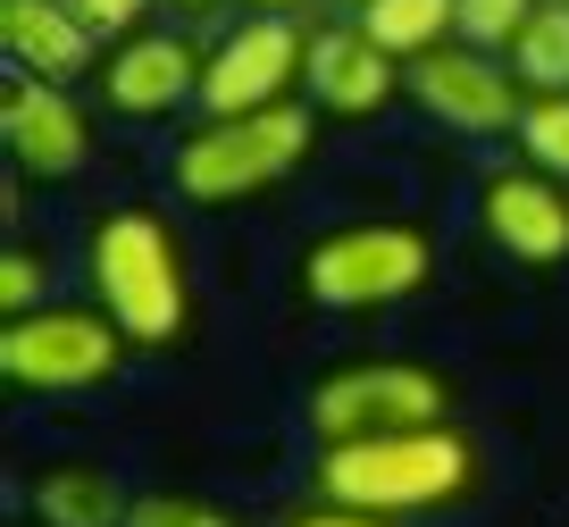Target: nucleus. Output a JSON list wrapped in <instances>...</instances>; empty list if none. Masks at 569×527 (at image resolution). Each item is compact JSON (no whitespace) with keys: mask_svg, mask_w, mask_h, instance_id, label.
Returning a JSON list of instances; mask_svg holds the SVG:
<instances>
[{"mask_svg":"<svg viewBox=\"0 0 569 527\" xmlns=\"http://www.w3.org/2000/svg\"><path fill=\"white\" fill-rule=\"evenodd\" d=\"M84 277L92 310L126 327V344L168 351L193 335V277H184V243L168 235L160 210H109L84 235Z\"/></svg>","mask_w":569,"mask_h":527,"instance_id":"1","label":"nucleus"},{"mask_svg":"<svg viewBox=\"0 0 569 527\" xmlns=\"http://www.w3.org/2000/svg\"><path fill=\"white\" fill-rule=\"evenodd\" d=\"M319 494L327 503L410 519V510H445L478 486V444L461 427H402V436H360V444H319Z\"/></svg>","mask_w":569,"mask_h":527,"instance_id":"2","label":"nucleus"},{"mask_svg":"<svg viewBox=\"0 0 569 527\" xmlns=\"http://www.w3.org/2000/svg\"><path fill=\"white\" fill-rule=\"evenodd\" d=\"M319 151V109L310 101H277V109H251V118H210L177 142L168 159V185L177 201L193 210H243V201L277 193L310 168Z\"/></svg>","mask_w":569,"mask_h":527,"instance_id":"3","label":"nucleus"},{"mask_svg":"<svg viewBox=\"0 0 569 527\" xmlns=\"http://www.w3.org/2000/svg\"><path fill=\"white\" fill-rule=\"evenodd\" d=\"M427 277H436V243L410 218H360L302 251L310 310H393V301L427 294Z\"/></svg>","mask_w":569,"mask_h":527,"instance_id":"4","label":"nucleus"},{"mask_svg":"<svg viewBox=\"0 0 569 527\" xmlns=\"http://www.w3.org/2000/svg\"><path fill=\"white\" fill-rule=\"evenodd\" d=\"M302 410L319 444H360V436H402V427H445L452 386L427 360H352V369H327Z\"/></svg>","mask_w":569,"mask_h":527,"instance_id":"5","label":"nucleus"},{"mask_svg":"<svg viewBox=\"0 0 569 527\" xmlns=\"http://www.w3.org/2000/svg\"><path fill=\"white\" fill-rule=\"evenodd\" d=\"M118 360H126V327L109 310L42 301V310L0 327V377L18 394H92L118 377Z\"/></svg>","mask_w":569,"mask_h":527,"instance_id":"6","label":"nucleus"},{"mask_svg":"<svg viewBox=\"0 0 569 527\" xmlns=\"http://www.w3.org/2000/svg\"><path fill=\"white\" fill-rule=\"evenodd\" d=\"M402 92L452 135H519V109H528V84L511 76V59L478 51V42L452 34L445 51H427L402 68Z\"/></svg>","mask_w":569,"mask_h":527,"instance_id":"7","label":"nucleus"},{"mask_svg":"<svg viewBox=\"0 0 569 527\" xmlns=\"http://www.w3.org/2000/svg\"><path fill=\"white\" fill-rule=\"evenodd\" d=\"M302 59H310V34L293 18H243L201 59V109H210V118H251V109L293 101Z\"/></svg>","mask_w":569,"mask_h":527,"instance_id":"8","label":"nucleus"},{"mask_svg":"<svg viewBox=\"0 0 569 527\" xmlns=\"http://www.w3.org/2000/svg\"><path fill=\"white\" fill-rule=\"evenodd\" d=\"M0 142H9V168L26 185H68L92 159V118L76 101V84H51V76H9L0 92Z\"/></svg>","mask_w":569,"mask_h":527,"instance_id":"9","label":"nucleus"},{"mask_svg":"<svg viewBox=\"0 0 569 527\" xmlns=\"http://www.w3.org/2000/svg\"><path fill=\"white\" fill-rule=\"evenodd\" d=\"M478 227H486V243L502 251V260H519V268H561L569 260V185L561 176H545V168H495L478 185Z\"/></svg>","mask_w":569,"mask_h":527,"instance_id":"10","label":"nucleus"},{"mask_svg":"<svg viewBox=\"0 0 569 527\" xmlns=\"http://www.w3.org/2000/svg\"><path fill=\"white\" fill-rule=\"evenodd\" d=\"M201 59L210 51H193L184 34H160V26H142V34H126V42H109V59H101V101L118 109V118H168L177 101H201Z\"/></svg>","mask_w":569,"mask_h":527,"instance_id":"11","label":"nucleus"},{"mask_svg":"<svg viewBox=\"0 0 569 527\" xmlns=\"http://www.w3.org/2000/svg\"><path fill=\"white\" fill-rule=\"evenodd\" d=\"M302 92L319 118H377V109L402 92V59L377 51L360 26H319L302 59Z\"/></svg>","mask_w":569,"mask_h":527,"instance_id":"12","label":"nucleus"},{"mask_svg":"<svg viewBox=\"0 0 569 527\" xmlns=\"http://www.w3.org/2000/svg\"><path fill=\"white\" fill-rule=\"evenodd\" d=\"M0 42H9V68L18 76H51V84L101 76V51H109L68 0H0Z\"/></svg>","mask_w":569,"mask_h":527,"instance_id":"13","label":"nucleus"},{"mask_svg":"<svg viewBox=\"0 0 569 527\" xmlns=\"http://www.w3.org/2000/svg\"><path fill=\"white\" fill-rule=\"evenodd\" d=\"M26 510H34V527H126L134 494H126L101 460H51V469L26 486Z\"/></svg>","mask_w":569,"mask_h":527,"instance_id":"14","label":"nucleus"},{"mask_svg":"<svg viewBox=\"0 0 569 527\" xmlns=\"http://www.w3.org/2000/svg\"><path fill=\"white\" fill-rule=\"evenodd\" d=\"M352 26L410 68V59L445 51V42L461 34V0H369V9H352Z\"/></svg>","mask_w":569,"mask_h":527,"instance_id":"15","label":"nucleus"},{"mask_svg":"<svg viewBox=\"0 0 569 527\" xmlns=\"http://www.w3.org/2000/svg\"><path fill=\"white\" fill-rule=\"evenodd\" d=\"M511 76L528 92H569V0H536L511 34Z\"/></svg>","mask_w":569,"mask_h":527,"instance_id":"16","label":"nucleus"},{"mask_svg":"<svg viewBox=\"0 0 569 527\" xmlns=\"http://www.w3.org/2000/svg\"><path fill=\"white\" fill-rule=\"evenodd\" d=\"M519 159L569 185V92H528V109H519Z\"/></svg>","mask_w":569,"mask_h":527,"instance_id":"17","label":"nucleus"},{"mask_svg":"<svg viewBox=\"0 0 569 527\" xmlns=\"http://www.w3.org/2000/svg\"><path fill=\"white\" fill-rule=\"evenodd\" d=\"M126 527H234L210 494H134Z\"/></svg>","mask_w":569,"mask_h":527,"instance_id":"18","label":"nucleus"},{"mask_svg":"<svg viewBox=\"0 0 569 527\" xmlns=\"http://www.w3.org/2000/svg\"><path fill=\"white\" fill-rule=\"evenodd\" d=\"M536 0H461V42H478V51H511V34L528 26Z\"/></svg>","mask_w":569,"mask_h":527,"instance_id":"19","label":"nucleus"},{"mask_svg":"<svg viewBox=\"0 0 569 527\" xmlns=\"http://www.w3.org/2000/svg\"><path fill=\"white\" fill-rule=\"evenodd\" d=\"M0 310H9V318L42 310V251L34 243H9V251H0Z\"/></svg>","mask_w":569,"mask_h":527,"instance_id":"20","label":"nucleus"},{"mask_svg":"<svg viewBox=\"0 0 569 527\" xmlns=\"http://www.w3.org/2000/svg\"><path fill=\"white\" fill-rule=\"evenodd\" d=\"M68 9H76L101 42H126V34H142V18H151L160 0H68Z\"/></svg>","mask_w":569,"mask_h":527,"instance_id":"21","label":"nucleus"},{"mask_svg":"<svg viewBox=\"0 0 569 527\" xmlns=\"http://www.w3.org/2000/svg\"><path fill=\"white\" fill-rule=\"evenodd\" d=\"M284 527H393V519H377V510H352V503H327V494H319V503L293 510Z\"/></svg>","mask_w":569,"mask_h":527,"instance_id":"22","label":"nucleus"},{"mask_svg":"<svg viewBox=\"0 0 569 527\" xmlns=\"http://www.w3.org/2000/svg\"><path fill=\"white\" fill-rule=\"evenodd\" d=\"M302 0H251V18H293Z\"/></svg>","mask_w":569,"mask_h":527,"instance_id":"23","label":"nucleus"},{"mask_svg":"<svg viewBox=\"0 0 569 527\" xmlns=\"http://www.w3.org/2000/svg\"><path fill=\"white\" fill-rule=\"evenodd\" d=\"M160 9H184V18H201V9H218V0H160Z\"/></svg>","mask_w":569,"mask_h":527,"instance_id":"24","label":"nucleus"},{"mask_svg":"<svg viewBox=\"0 0 569 527\" xmlns=\"http://www.w3.org/2000/svg\"><path fill=\"white\" fill-rule=\"evenodd\" d=\"M336 9H369V0H336Z\"/></svg>","mask_w":569,"mask_h":527,"instance_id":"25","label":"nucleus"}]
</instances>
